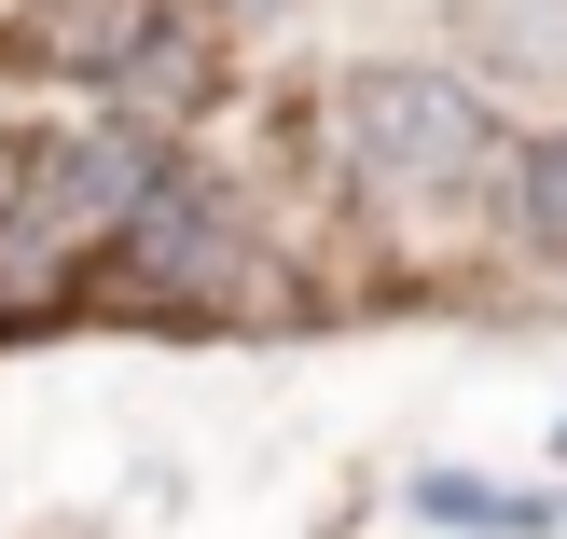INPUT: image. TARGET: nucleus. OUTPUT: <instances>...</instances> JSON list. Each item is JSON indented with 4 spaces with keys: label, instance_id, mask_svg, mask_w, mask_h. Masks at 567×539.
I'll use <instances>...</instances> for the list:
<instances>
[{
    "label": "nucleus",
    "instance_id": "1",
    "mask_svg": "<svg viewBox=\"0 0 567 539\" xmlns=\"http://www.w3.org/2000/svg\"><path fill=\"white\" fill-rule=\"evenodd\" d=\"M332 138H347L360 180H402V194H457L498 166V111L471 97L457 70H347V97H332Z\"/></svg>",
    "mask_w": 567,
    "mask_h": 539
},
{
    "label": "nucleus",
    "instance_id": "2",
    "mask_svg": "<svg viewBox=\"0 0 567 539\" xmlns=\"http://www.w3.org/2000/svg\"><path fill=\"white\" fill-rule=\"evenodd\" d=\"M153 180H166L153 138H70V153L28 166L14 249H83V236H111V221H138V194H153Z\"/></svg>",
    "mask_w": 567,
    "mask_h": 539
},
{
    "label": "nucleus",
    "instance_id": "3",
    "mask_svg": "<svg viewBox=\"0 0 567 539\" xmlns=\"http://www.w3.org/2000/svg\"><path fill=\"white\" fill-rule=\"evenodd\" d=\"M166 55V0H28L14 14V70L55 83H138Z\"/></svg>",
    "mask_w": 567,
    "mask_h": 539
},
{
    "label": "nucleus",
    "instance_id": "4",
    "mask_svg": "<svg viewBox=\"0 0 567 539\" xmlns=\"http://www.w3.org/2000/svg\"><path fill=\"white\" fill-rule=\"evenodd\" d=\"M485 55L513 83H567V0H485Z\"/></svg>",
    "mask_w": 567,
    "mask_h": 539
},
{
    "label": "nucleus",
    "instance_id": "5",
    "mask_svg": "<svg viewBox=\"0 0 567 539\" xmlns=\"http://www.w3.org/2000/svg\"><path fill=\"white\" fill-rule=\"evenodd\" d=\"M498 208H513L526 249H554V263H567V138H526L513 180H498Z\"/></svg>",
    "mask_w": 567,
    "mask_h": 539
},
{
    "label": "nucleus",
    "instance_id": "6",
    "mask_svg": "<svg viewBox=\"0 0 567 539\" xmlns=\"http://www.w3.org/2000/svg\"><path fill=\"white\" fill-rule=\"evenodd\" d=\"M430 512H443V526H471V539H540V526H554V498H526V485H457V470H443Z\"/></svg>",
    "mask_w": 567,
    "mask_h": 539
},
{
    "label": "nucleus",
    "instance_id": "7",
    "mask_svg": "<svg viewBox=\"0 0 567 539\" xmlns=\"http://www.w3.org/2000/svg\"><path fill=\"white\" fill-rule=\"evenodd\" d=\"M249 14H264V0H249Z\"/></svg>",
    "mask_w": 567,
    "mask_h": 539
}]
</instances>
